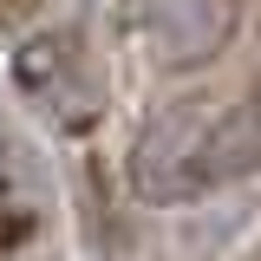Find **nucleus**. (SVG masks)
Listing matches in <instances>:
<instances>
[{
    "instance_id": "nucleus-3",
    "label": "nucleus",
    "mask_w": 261,
    "mask_h": 261,
    "mask_svg": "<svg viewBox=\"0 0 261 261\" xmlns=\"http://www.w3.org/2000/svg\"><path fill=\"white\" fill-rule=\"evenodd\" d=\"M261 176V92L235 98L228 111H209V137H202V183L222 190Z\"/></svg>"
},
{
    "instance_id": "nucleus-1",
    "label": "nucleus",
    "mask_w": 261,
    "mask_h": 261,
    "mask_svg": "<svg viewBox=\"0 0 261 261\" xmlns=\"http://www.w3.org/2000/svg\"><path fill=\"white\" fill-rule=\"evenodd\" d=\"M202 137H209V111H196V105H176V111H157L144 137L130 144V190L137 202H196V196H209L202 183Z\"/></svg>"
},
{
    "instance_id": "nucleus-2",
    "label": "nucleus",
    "mask_w": 261,
    "mask_h": 261,
    "mask_svg": "<svg viewBox=\"0 0 261 261\" xmlns=\"http://www.w3.org/2000/svg\"><path fill=\"white\" fill-rule=\"evenodd\" d=\"M235 20H242L235 0H150L144 7V53L163 72H202L209 59L228 53Z\"/></svg>"
},
{
    "instance_id": "nucleus-4",
    "label": "nucleus",
    "mask_w": 261,
    "mask_h": 261,
    "mask_svg": "<svg viewBox=\"0 0 261 261\" xmlns=\"http://www.w3.org/2000/svg\"><path fill=\"white\" fill-rule=\"evenodd\" d=\"M7 183H13V144H7V130H0V196H7Z\"/></svg>"
}]
</instances>
